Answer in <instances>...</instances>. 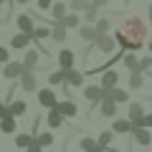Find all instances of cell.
<instances>
[{
  "label": "cell",
  "instance_id": "34",
  "mask_svg": "<svg viewBox=\"0 0 152 152\" xmlns=\"http://www.w3.org/2000/svg\"><path fill=\"white\" fill-rule=\"evenodd\" d=\"M84 18H86L89 23H96V20H99V8H96V5L91 3V5H89V10L84 13Z\"/></svg>",
  "mask_w": 152,
  "mask_h": 152
},
{
  "label": "cell",
  "instance_id": "7",
  "mask_svg": "<svg viewBox=\"0 0 152 152\" xmlns=\"http://www.w3.org/2000/svg\"><path fill=\"white\" fill-rule=\"evenodd\" d=\"M84 96H86L89 102H94V104H102V99H104V86H102V84H91V86L84 89Z\"/></svg>",
  "mask_w": 152,
  "mask_h": 152
},
{
  "label": "cell",
  "instance_id": "4",
  "mask_svg": "<svg viewBox=\"0 0 152 152\" xmlns=\"http://www.w3.org/2000/svg\"><path fill=\"white\" fill-rule=\"evenodd\" d=\"M23 74H26V66H23L20 61H10V64L3 66V76H5L8 81H13V79H20Z\"/></svg>",
  "mask_w": 152,
  "mask_h": 152
},
{
  "label": "cell",
  "instance_id": "45",
  "mask_svg": "<svg viewBox=\"0 0 152 152\" xmlns=\"http://www.w3.org/2000/svg\"><path fill=\"white\" fill-rule=\"evenodd\" d=\"M99 152H109V150H107V147H104V150H99Z\"/></svg>",
  "mask_w": 152,
  "mask_h": 152
},
{
  "label": "cell",
  "instance_id": "19",
  "mask_svg": "<svg viewBox=\"0 0 152 152\" xmlns=\"http://www.w3.org/2000/svg\"><path fill=\"white\" fill-rule=\"evenodd\" d=\"M99 112H102V117H117V102L114 99H104L99 104Z\"/></svg>",
  "mask_w": 152,
  "mask_h": 152
},
{
  "label": "cell",
  "instance_id": "12",
  "mask_svg": "<svg viewBox=\"0 0 152 152\" xmlns=\"http://www.w3.org/2000/svg\"><path fill=\"white\" fill-rule=\"evenodd\" d=\"M64 119H66V117H64V114H61L56 107H53V109H48V117H46V122H48L51 129H58V127L64 124Z\"/></svg>",
  "mask_w": 152,
  "mask_h": 152
},
{
  "label": "cell",
  "instance_id": "40",
  "mask_svg": "<svg viewBox=\"0 0 152 152\" xmlns=\"http://www.w3.org/2000/svg\"><path fill=\"white\" fill-rule=\"evenodd\" d=\"M142 127H150V129H152V114H145V119H142Z\"/></svg>",
  "mask_w": 152,
  "mask_h": 152
},
{
  "label": "cell",
  "instance_id": "28",
  "mask_svg": "<svg viewBox=\"0 0 152 152\" xmlns=\"http://www.w3.org/2000/svg\"><path fill=\"white\" fill-rule=\"evenodd\" d=\"M66 84H71V86H81V84H84V74H81V71H76V69H71L69 76H66Z\"/></svg>",
  "mask_w": 152,
  "mask_h": 152
},
{
  "label": "cell",
  "instance_id": "32",
  "mask_svg": "<svg viewBox=\"0 0 152 152\" xmlns=\"http://www.w3.org/2000/svg\"><path fill=\"white\" fill-rule=\"evenodd\" d=\"M112 99L117 104H124V102H129V94H127L124 89H112Z\"/></svg>",
  "mask_w": 152,
  "mask_h": 152
},
{
  "label": "cell",
  "instance_id": "8",
  "mask_svg": "<svg viewBox=\"0 0 152 152\" xmlns=\"http://www.w3.org/2000/svg\"><path fill=\"white\" fill-rule=\"evenodd\" d=\"M74 58H76L74 51H69V48H61V51H58V66H61L64 71H71V69H74Z\"/></svg>",
  "mask_w": 152,
  "mask_h": 152
},
{
  "label": "cell",
  "instance_id": "21",
  "mask_svg": "<svg viewBox=\"0 0 152 152\" xmlns=\"http://www.w3.org/2000/svg\"><path fill=\"white\" fill-rule=\"evenodd\" d=\"M79 36H81L84 41H89V43H94L96 36H99V31H96V26H81L79 28Z\"/></svg>",
  "mask_w": 152,
  "mask_h": 152
},
{
  "label": "cell",
  "instance_id": "25",
  "mask_svg": "<svg viewBox=\"0 0 152 152\" xmlns=\"http://www.w3.org/2000/svg\"><path fill=\"white\" fill-rule=\"evenodd\" d=\"M61 23H64L66 28H81V13H74V10H71Z\"/></svg>",
  "mask_w": 152,
  "mask_h": 152
},
{
  "label": "cell",
  "instance_id": "22",
  "mask_svg": "<svg viewBox=\"0 0 152 152\" xmlns=\"http://www.w3.org/2000/svg\"><path fill=\"white\" fill-rule=\"evenodd\" d=\"M69 3H53V8H51V15H53V20H64L66 15H69Z\"/></svg>",
  "mask_w": 152,
  "mask_h": 152
},
{
  "label": "cell",
  "instance_id": "1",
  "mask_svg": "<svg viewBox=\"0 0 152 152\" xmlns=\"http://www.w3.org/2000/svg\"><path fill=\"white\" fill-rule=\"evenodd\" d=\"M147 41V26L140 15H127L122 18L119 28H117V43L122 51H140Z\"/></svg>",
  "mask_w": 152,
  "mask_h": 152
},
{
  "label": "cell",
  "instance_id": "30",
  "mask_svg": "<svg viewBox=\"0 0 152 152\" xmlns=\"http://www.w3.org/2000/svg\"><path fill=\"white\" fill-rule=\"evenodd\" d=\"M33 142H36V137H33V134H18L15 137V147H23V150H28Z\"/></svg>",
  "mask_w": 152,
  "mask_h": 152
},
{
  "label": "cell",
  "instance_id": "24",
  "mask_svg": "<svg viewBox=\"0 0 152 152\" xmlns=\"http://www.w3.org/2000/svg\"><path fill=\"white\" fill-rule=\"evenodd\" d=\"M38 51H28L26 53V58H23V66H26V71H36V66H38Z\"/></svg>",
  "mask_w": 152,
  "mask_h": 152
},
{
  "label": "cell",
  "instance_id": "26",
  "mask_svg": "<svg viewBox=\"0 0 152 152\" xmlns=\"http://www.w3.org/2000/svg\"><path fill=\"white\" fill-rule=\"evenodd\" d=\"M89 5H91L89 0H69V10H74V13H81V15L89 10Z\"/></svg>",
  "mask_w": 152,
  "mask_h": 152
},
{
  "label": "cell",
  "instance_id": "42",
  "mask_svg": "<svg viewBox=\"0 0 152 152\" xmlns=\"http://www.w3.org/2000/svg\"><path fill=\"white\" fill-rule=\"evenodd\" d=\"M91 3H94V5H96V8H104V5H107V3H109V0H91Z\"/></svg>",
  "mask_w": 152,
  "mask_h": 152
},
{
  "label": "cell",
  "instance_id": "39",
  "mask_svg": "<svg viewBox=\"0 0 152 152\" xmlns=\"http://www.w3.org/2000/svg\"><path fill=\"white\" fill-rule=\"evenodd\" d=\"M36 5L41 10H48V8H53V0H36Z\"/></svg>",
  "mask_w": 152,
  "mask_h": 152
},
{
  "label": "cell",
  "instance_id": "23",
  "mask_svg": "<svg viewBox=\"0 0 152 152\" xmlns=\"http://www.w3.org/2000/svg\"><path fill=\"white\" fill-rule=\"evenodd\" d=\"M142 86H145V76H142V71H129V89L140 91Z\"/></svg>",
  "mask_w": 152,
  "mask_h": 152
},
{
  "label": "cell",
  "instance_id": "14",
  "mask_svg": "<svg viewBox=\"0 0 152 152\" xmlns=\"http://www.w3.org/2000/svg\"><path fill=\"white\" fill-rule=\"evenodd\" d=\"M129 119L134 122V124H142V119H145V109H142V102H132V104H129Z\"/></svg>",
  "mask_w": 152,
  "mask_h": 152
},
{
  "label": "cell",
  "instance_id": "27",
  "mask_svg": "<svg viewBox=\"0 0 152 152\" xmlns=\"http://www.w3.org/2000/svg\"><path fill=\"white\" fill-rule=\"evenodd\" d=\"M122 64H124L129 71H137V66H140V58L134 56V51H127V53H124V58H122Z\"/></svg>",
  "mask_w": 152,
  "mask_h": 152
},
{
  "label": "cell",
  "instance_id": "17",
  "mask_svg": "<svg viewBox=\"0 0 152 152\" xmlns=\"http://www.w3.org/2000/svg\"><path fill=\"white\" fill-rule=\"evenodd\" d=\"M51 28H53L51 38H53L56 43H64V41H66V31H69V28H66V26H64L61 20H53V26H51Z\"/></svg>",
  "mask_w": 152,
  "mask_h": 152
},
{
  "label": "cell",
  "instance_id": "13",
  "mask_svg": "<svg viewBox=\"0 0 152 152\" xmlns=\"http://www.w3.org/2000/svg\"><path fill=\"white\" fill-rule=\"evenodd\" d=\"M112 129L117 132V134H132V129H134V122L132 119H117L112 124Z\"/></svg>",
  "mask_w": 152,
  "mask_h": 152
},
{
  "label": "cell",
  "instance_id": "33",
  "mask_svg": "<svg viewBox=\"0 0 152 152\" xmlns=\"http://www.w3.org/2000/svg\"><path fill=\"white\" fill-rule=\"evenodd\" d=\"M51 33H53V28H46V26H38L36 31H33V41H41V38H48Z\"/></svg>",
  "mask_w": 152,
  "mask_h": 152
},
{
  "label": "cell",
  "instance_id": "20",
  "mask_svg": "<svg viewBox=\"0 0 152 152\" xmlns=\"http://www.w3.org/2000/svg\"><path fill=\"white\" fill-rule=\"evenodd\" d=\"M15 119H18V117H13V114L5 112V107H3V132H5V134L15 132Z\"/></svg>",
  "mask_w": 152,
  "mask_h": 152
},
{
  "label": "cell",
  "instance_id": "31",
  "mask_svg": "<svg viewBox=\"0 0 152 152\" xmlns=\"http://www.w3.org/2000/svg\"><path fill=\"white\" fill-rule=\"evenodd\" d=\"M66 76H69V71L61 69V71H53V74L48 76V81L53 84V86H58V84H66Z\"/></svg>",
  "mask_w": 152,
  "mask_h": 152
},
{
  "label": "cell",
  "instance_id": "3",
  "mask_svg": "<svg viewBox=\"0 0 152 152\" xmlns=\"http://www.w3.org/2000/svg\"><path fill=\"white\" fill-rule=\"evenodd\" d=\"M38 104L43 109H53L58 104V96H56L53 89H38Z\"/></svg>",
  "mask_w": 152,
  "mask_h": 152
},
{
  "label": "cell",
  "instance_id": "43",
  "mask_svg": "<svg viewBox=\"0 0 152 152\" xmlns=\"http://www.w3.org/2000/svg\"><path fill=\"white\" fill-rule=\"evenodd\" d=\"M13 3H18V5H28L31 0H13Z\"/></svg>",
  "mask_w": 152,
  "mask_h": 152
},
{
  "label": "cell",
  "instance_id": "44",
  "mask_svg": "<svg viewBox=\"0 0 152 152\" xmlns=\"http://www.w3.org/2000/svg\"><path fill=\"white\" fill-rule=\"evenodd\" d=\"M147 48H150V53H152V41H150V43H147Z\"/></svg>",
  "mask_w": 152,
  "mask_h": 152
},
{
  "label": "cell",
  "instance_id": "37",
  "mask_svg": "<svg viewBox=\"0 0 152 152\" xmlns=\"http://www.w3.org/2000/svg\"><path fill=\"white\" fill-rule=\"evenodd\" d=\"M150 66H152V56H145V58H140V66H137V71H142V74H145Z\"/></svg>",
  "mask_w": 152,
  "mask_h": 152
},
{
  "label": "cell",
  "instance_id": "6",
  "mask_svg": "<svg viewBox=\"0 0 152 152\" xmlns=\"http://www.w3.org/2000/svg\"><path fill=\"white\" fill-rule=\"evenodd\" d=\"M18 84H20L23 91H38V79H36V74H33V71H26V74L18 79Z\"/></svg>",
  "mask_w": 152,
  "mask_h": 152
},
{
  "label": "cell",
  "instance_id": "11",
  "mask_svg": "<svg viewBox=\"0 0 152 152\" xmlns=\"http://www.w3.org/2000/svg\"><path fill=\"white\" fill-rule=\"evenodd\" d=\"M117 84H119V74L112 71V69H107L102 74V86L104 89H117Z\"/></svg>",
  "mask_w": 152,
  "mask_h": 152
},
{
  "label": "cell",
  "instance_id": "9",
  "mask_svg": "<svg viewBox=\"0 0 152 152\" xmlns=\"http://www.w3.org/2000/svg\"><path fill=\"white\" fill-rule=\"evenodd\" d=\"M15 26H18V31L31 33V36H33V31H36V26H33V18H31V15H26V13H20V15L15 18Z\"/></svg>",
  "mask_w": 152,
  "mask_h": 152
},
{
  "label": "cell",
  "instance_id": "18",
  "mask_svg": "<svg viewBox=\"0 0 152 152\" xmlns=\"http://www.w3.org/2000/svg\"><path fill=\"white\" fill-rule=\"evenodd\" d=\"M79 147H81V152H99V150H104V147L99 145V140H91V137H81Z\"/></svg>",
  "mask_w": 152,
  "mask_h": 152
},
{
  "label": "cell",
  "instance_id": "36",
  "mask_svg": "<svg viewBox=\"0 0 152 152\" xmlns=\"http://www.w3.org/2000/svg\"><path fill=\"white\" fill-rule=\"evenodd\" d=\"M94 26H96V31H99V33H109V20H107V18H99Z\"/></svg>",
  "mask_w": 152,
  "mask_h": 152
},
{
  "label": "cell",
  "instance_id": "41",
  "mask_svg": "<svg viewBox=\"0 0 152 152\" xmlns=\"http://www.w3.org/2000/svg\"><path fill=\"white\" fill-rule=\"evenodd\" d=\"M26 152H43V147H41V145H36V142H33V145L31 147H28V150Z\"/></svg>",
  "mask_w": 152,
  "mask_h": 152
},
{
  "label": "cell",
  "instance_id": "10",
  "mask_svg": "<svg viewBox=\"0 0 152 152\" xmlns=\"http://www.w3.org/2000/svg\"><path fill=\"white\" fill-rule=\"evenodd\" d=\"M31 41H33V36H31V33H23V31H18L15 36L10 38V46H13V48H18V51H20V48H26V46L31 43Z\"/></svg>",
  "mask_w": 152,
  "mask_h": 152
},
{
  "label": "cell",
  "instance_id": "5",
  "mask_svg": "<svg viewBox=\"0 0 152 152\" xmlns=\"http://www.w3.org/2000/svg\"><path fill=\"white\" fill-rule=\"evenodd\" d=\"M132 134H134V142L142 147L152 145V134H150V127H142V124H134V129H132Z\"/></svg>",
  "mask_w": 152,
  "mask_h": 152
},
{
  "label": "cell",
  "instance_id": "38",
  "mask_svg": "<svg viewBox=\"0 0 152 152\" xmlns=\"http://www.w3.org/2000/svg\"><path fill=\"white\" fill-rule=\"evenodd\" d=\"M0 64H10V48L0 46Z\"/></svg>",
  "mask_w": 152,
  "mask_h": 152
},
{
  "label": "cell",
  "instance_id": "16",
  "mask_svg": "<svg viewBox=\"0 0 152 152\" xmlns=\"http://www.w3.org/2000/svg\"><path fill=\"white\" fill-rule=\"evenodd\" d=\"M5 112H10L13 117H23V114L28 112V104L23 102V99H15V102H10V104L5 107Z\"/></svg>",
  "mask_w": 152,
  "mask_h": 152
},
{
  "label": "cell",
  "instance_id": "2",
  "mask_svg": "<svg viewBox=\"0 0 152 152\" xmlns=\"http://www.w3.org/2000/svg\"><path fill=\"white\" fill-rule=\"evenodd\" d=\"M117 46H119V43H117V38H112L109 33H99L96 41H94V48L102 51V53H114Z\"/></svg>",
  "mask_w": 152,
  "mask_h": 152
},
{
  "label": "cell",
  "instance_id": "15",
  "mask_svg": "<svg viewBox=\"0 0 152 152\" xmlns=\"http://www.w3.org/2000/svg\"><path fill=\"white\" fill-rule=\"evenodd\" d=\"M56 109H58L64 117H76V112H79V107H76L71 99H64V102H58V104H56Z\"/></svg>",
  "mask_w": 152,
  "mask_h": 152
},
{
  "label": "cell",
  "instance_id": "35",
  "mask_svg": "<svg viewBox=\"0 0 152 152\" xmlns=\"http://www.w3.org/2000/svg\"><path fill=\"white\" fill-rule=\"evenodd\" d=\"M117 134V132L114 129H109V132H102V134H99V145L102 147H109V142H112V137Z\"/></svg>",
  "mask_w": 152,
  "mask_h": 152
},
{
  "label": "cell",
  "instance_id": "29",
  "mask_svg": "<svg viewBox=\"0 0 152 152\" xmlns=\"http://www.w3.org/2000/svg\"><path fill=\"white\" fill-rule=\"evenodd\" d=\"M36 145L51 147V145H53V132H41V134H36Z\"/></svg>",
  "mask_w": 152,
  "mask_h": 152
}]
</instances>
